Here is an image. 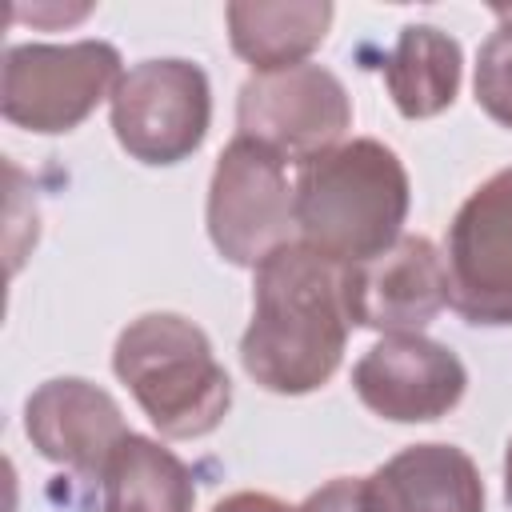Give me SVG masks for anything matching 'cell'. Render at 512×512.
I'll return each mask as SVG.
<instances>
[{"label":"cell","mask_w":512,"mask_h":512,"mask_svg":"<svg viewBox=\"0 0 512 512\" xmlns=\"http://www.w3.org/2000/svg\"><path fill=\"white\" fill-rule=\"evenodd\" d=\"M112 372L128 384L160 436L172 440L216 432L232 408V380L212 340L180 312H144L128 320L112 348Z\"/></svg>","instance_id":"cell-3"},{"label":"cell","mask_w":512,"mask_h":512,"mask_svg":"<svg viewBox=\"0 0 512 512\" xmlns=\"http://www.w3.org/2000/svg\"><path fill=\"white\" fill-rule=\"evenodd\" d=\"M448 304L472 328L512 324V168L492 172L456 208L444 244Z\"/></svg>","instance_id":"cell-8"},{"label":"cell","mask_w":512,"mask_h":512,"mask_svg":"<svg viewBox=\"0 0 512 512\" xmlns=\"http://www.w3.org/2000/svg\"><path fill=\"white\" fill-rule=\"evenodd\" d=\"M296 512H372L368 476H336L304 496Z\"/></svg>","instance_id":"cell-17"},{"label":"cell","mask_w":512,"mask_h":512,"mask_svg":"<svg viewBox=\"0 0 512 512\" xmlns=\"http://www.w3.org/2000/svg\"><path fill=\"white\" fill-rule=\"evenodd\" d=\"M352 388L368 412L392 424H428L448 416L468 392L460 356L424 332L380 336L352 368Z\"/></svg>","instance_id":"cell-9"},{"label":"cell","mask_w":512,"mask_h":512,"mask_svg":"<svg viewBox=\"0 0 512 512\" xmlns=\"http://www.w3.org/2000/svg\"><path fill=\"white\" fill-rule=\"evenodd\" d=\"M336 8L328 0H288V4H252L236 0L224 8L228 44L256 72H284L308 64V56L324 44Z\"/></svg>","instance_id":"cell-14"},{"label":"cell","mask_w":512,"mask_h":512,"mask_svg":"<svg viewBox=\"0 0 512 512\" xmlns=\"http://www.w3.org/2000/svg\"><path fill=\"white\" fill-rule=\"evenodd\" d=\"M344 304L356 328L420 332L448 308V268L428 236H400L372 260L344 264Z\"/></svg>","instance_id":"cell-10"},{"label":"cell","mask_w":512,"mask_h":512,"mask_svg":"<svg viewBox=\"0 0 512 512\" xmlns=\"http://www.w3.org/2000/svg\"><path fill=\"white\" fill-rule=\"evenodd\" d=\"M120 52L108 40L12 44L4 52L0 112L8 124L40 136L80 128L120 84Z\"/></svg>","instance_id":"cell-4"},{"label":"cell","mask_w":512,"mask_h":512,"mask_svg":"<svg viewBox=\"0 0 512 512\" xmlns=\"http://www.w3.org/2000/svg\"><path fill=\"white\" fill-rule=\"evenodd\" d=\"M352 128V96L324 64L256 72L236 92V136L276 152L284 164H312Z\"/></svg>","instance_id":"cell-7"},{"label":"cell","mask_w":512,"mask_h":512,"mask_svg":"<svg viewBox=\"0 0 512 512\" xmlns=\"http://www.w3.org/2000/svg\"><path fill=\"white\" fill-rule=\"evenodd\" d=\"M292 204L300 244L336 264H360L400 240L412 188L388 144L356 136L300 168Z\"/></svg>","instance_id":"cell-2"},{"label":"cell","mask_w":512,"mask_h":512,"mask_svg":"<svg viewBox=\"0 0 512 512\" xmlns=\"http://www.w3.org/2000/svg\"><path fill=\"white\" fill-rule=\"evenodd\" d=\"M460 44L436 24H404L384 60V84L404 120H428L452 108L460 92Z\"/></svg>","instance_id":"cell-15"},{"label":"cell","mask_w":512,"mask_h":512,"mask_svg":"<svg viewBox=\"0 0 512 512\" xmlns=\"http://www.w3.org/2000/svg\"><path fill=\"white\" fill-rule=\"evenodd\" d=\"M24 432L44 460L76 472L80 480H96L112 448L132 428L124 424L112 392L84 376H56L24 400Z\"/></svg>","instance_id":"cell-11"},{"label":"cell","mask_w":512,"mask_h":512,"mask_svg":"<svg viewBox=\"0 0 512 512\" xmlns=\"http://www.w3.org/2000/svg\"><path fill=\"white\" fill-rule=\"evenodd\" d=\"M344 264L292 240L252 268V320L240 336L244 372L276 396L324 388L348 348Z\"/></svg>","instance_id":"cell-1"},{"label":"cell","mask_w":512,"mask_h":512,"mask_svg":"<svg viewBox=\"0 0 512 512\" xmlns=\"http://www.w3.org/2000/svg\"><path fill=\"white\" fill-rule=\"evenodd\" d=\"M108 104L116 144L148 168L188 160L204 144L212 124L208 72L180 56L132 64Z\"/></svg>","instance_id":"cell-5"},{"label":"cell","mask_w":512,"mask_h":512,"mask_svg":"<svg viewBox=\"0 0 512 512\" xmlns=\"http://www.w3.org/2000/svg\"><path fill=\"white\" fill-rule=\"evenodd\" d=\"M476 104L504 128H512V24L500 20V28L480 44L476 76H472Z\"/></svg>","instance_id":"cell-16"},{"label":"cell","mask_w":512,"mask_h":512,"mask_svg":"<svg viewBox=\"0 0 512 512\" xmlns=\"http://www.w3.org/2000/svg\"><path fill=\"white\" fill-rule=\"evenodd\" d=\"M372 512H484V480L456 444H408L368 476Z\"/></svg>","instance_id":"cell-12"},{"label":"cell","mask_w":512,"mask_h":512,"mask_svg":"<svg viewBox=\"0 0 512 512\" xmlns=\"http://www.w3.org/2000/svg\"><path fill=\"white\" fill-rule=\"evenodd\" d=\"M212 512H296V508H288V504L276 500L272 492H252V488H244V492H232V496L216 500Z\"/></svg>","instance_id":"cell-18"},{"label":"cell","mask_w":512,"mask_h":512,"mask_svg":"<svg viewBox=\"0 0 512 512\" xmlns=\"http://www.w3.org/2000/svg\"><path fill=\"white\" fill-rule=\"evenodd\" d=\"M504 500L512 504V440H508V448H504Z\"/></svg>","instance_id":"cell-19"},{"label":"cell","mask_w":512,"mask_h":512,"mask_svg":"<svg viewBox=\"0 0 512 512\" xmlns=\"http://www.w3.org/2000/svg\"><path fill=\"white\" fill-rule=\"evenodd\" d=\"M96 512H192V468L152 436L128 432L96 476Z\"/></svg>","instance_id":"cell-13"},{"label":"cell","mask_w":512,"mask_h":512,"mask_svg":"<svg viewBox=\"0 0 512 512\" xmlns=\"http://www.w3.org/2000/svg\"><path fill=\"white\" fill-rule=\"evenodd\" d=\"M204 224L212 248L236 268H256L292 244L296 204L284 160L248 136H232L208 180Z\"/></svg>","instance_id":"cell-6"}]
</instances>
